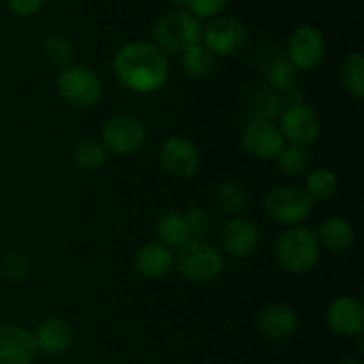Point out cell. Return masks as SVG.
<instances>
[{"label": "cell", "instance_id": "obj_24", "mask_svg": "<svg viewBox=\"0 0 364 364\" xmlns=\"http://www.w3.org/2000/svg\"><path fill=\"white\" fill-rule=\"evenodd\" d=\"M217 205L224 213L231 217H242L249 208V196L237 181H223L215 192Z\"/></svg>", "mask_w": 364, "mask_h": 364}, {"label": "cell", "instance_id": "obj_22", "mask_svg": "<svg viewBox=\"0 0 364 364\" xmlns=\"http://www.w3.org/2000/svg\"><path fill=\"white\" fill-rule=\"evenodd\" d=\"M340 78L345 91L354 100L364 98V55L363 52H350L341 59Z\"/></svg>", "mask_w": 364, "mask_h": 364}, {"label": "cell", "instance_id": "obj_27", "mask_svg": "<svg viewBox=\"0 0 364 364\" xmlns=\"http://www.w3.org/2000/svg\"><path fill=\"white\" fill-rule=\"evenodd\" d=\"M306 194L313 201H327L333 198L338 191V178L327 167H320L309 173L308 181H306Z\"/></svg>", "mask_w": 364, "mask_h": 364}, {"label": "cell", "instance_id": "obj_11", "mask_svg": "<svg viewBox=\"0 0 364 364\" xmlns=\"http://www.w3.org/2000/svg\"><path fill=\"white\" fill-rule=\"evenodd\" d=\"M242 148L256 160H276L284 142L279 127L274 121L251 119L240 135Z\"/></svg>", "mask_w": 364, "mask_h": 364}, {"label": "cell", "instance_id": "obj_14", "mask_svg": "<svg viewBox=\"0 0 364 364\" xmlns=\"http://www.w3.org/2000/svg\"><path fill=\"white\" fill-rule=\"evenodd\" d=\"M327 327L341 338H352L363 333L364 308L350 295L334 299L326 311Z\"/></svg>", "mask_w": 364, "mask_h": 364}, {"label": "cell", "instance_id": "obj_26", "mask_svg": "<svg viewBox=\"0 0 364 364\" xmlns=\"http://www.w3.org/2000/svg\"><path fill=\"white\" fill-rule=\"evenodd\" d=\"M107 149L103 148L102 142L85 139L80 141L73 149V162L80 171L91 173V171L100 169L107 160Z\"/></svg>", "mask_w": 364, "mask_h": 364}, {"label": "cell", "instance_id": "obj_2", "mask_svg": "<svg viewBox=\"0 0 364 364\" xmlns=\"http://www.w3.org/2000/svg\"><path fill=\"white\" fill-rule=\"evenodd\" d=\"M320 244L315 231L302 226L287 228L276 242V258L287 272L302 276L311 272L320 259Z\"/></svg>", "mask_w": 364, "mask_h": 364}, {"label": "cell", "instance_id": "obj_33", "mask_svg": "<svg viewBox=\"0 0 364 364\" xmlns=\"http://www.w3.org/2000/svg\"><path fill=\"white\" fill-rule=\"evenodd\" d=\"M45 2L46 0H7V6H9L11 13H14L16 16L28 18L39 13Z\"/></svg>", "mask_w": 364, "mask_h": 364}, {"label": "cell", "instance_id": "obj_35", "mask_svg": "<svg viewBox=\"0 0 364 364\" xmlns=\"http://www.w3.org/2000/svg\"><path fill=\"white\" fill-rule=\"evenodd\" d=\"M167 2H171V4H173V6H176V7L185 6V0H167Z\"/></svg>", "mask_w": 364, "mask_h": 364}, {"label": "cell", "instance_id": "obj_18", "mask_svg": "<svg viewBox=\"0 0 364 364\" xmlns=\"http://www.w3.org/2000/svg\"><path fill=\"white\" fill-rule=\"evenodd\" d=\"M134 265L146 279H162L174 269V252L162 242H148L137 251Z\"/></svg>", "mask_w": 364, "mask_h": 364}, {"label": "cell", "instance_id": "obj_13", "mask_svg": "<svg viewBox=\"0 0 364 364\" xmlns=\"http://www.w3.org/2000/svg\"><path fill=\"white\" fill-rule=\"evenodd\" d=\"M223 251L235 259H245L255 255L259 244V230L247 217H233L220 231Z\"/></svg>", "mask_w": 364, "mask_h": 364}, {"label": "cell", "instance_id": "obj_6", "mask_svg": "<svg viewBox=\"0 0 364 364\" xmlns=\"http://www.w3.org/2000/svg\"><path fill=\"white\" fill-rule=\"evenodd\" d=\"M148 139V128L132 114L114 116L103 124L102 144L107 153L116 156H130L141 151Z\"/></svg>", "mask_w": 364, "mask_h": 364}, {"label": "cell", "instance_id": "obj_31", "mask_svg": "<svg viewBox=\"0 0 364 364\" xmlns=\"http://www.w3.org/2000/svg\"><path fill=\"white\" fill-rule=\"evenodd\" d=\"M230 0H185V7L198 20H213L220 16Z\"/></svg>", "mask_w": 364, "mask_h": 364}, {"label": "cell", "instance_id": "obj_36", "mask_svg": "<svg viewBox=\"0 0 364 364\" xmlns=\"http://www.w3.org/2000/svg\"><path fill=\"white\" fill-rule=\"evenodd\" d=\"M358 2H363V0H358Z\"/></svg>", "mask_w": 364, "mask_h": 364}, {"label": "cell", "instance_id": "obj_32", "mask_svg": "<svg viewBox=\"0 0 364 364\" xmlns=\"http://www.w3.org/2000/svg\"><path fill=\"white\" fill-rule=\"evenodd\" d=\"M192 238H203L210 230V215L201 206H192L183 213Z\"/></svg>", "mask_w": 364, "mask_h": 364}, {"label": "cell", "instance_id": "obj_7", "mask_svg": "<svg viewBox=\"0 0 364 364\" xmlns=\"http://www.w3.org/2000/svg\"><path fill=\"white\" fill-rule=\"evenodd\" d=\"M267 215L281 226H297L304 223L313 210V199L299 187H277L263 201Z\"/></svg>", "mask_w": 364, "mask_h": 364}, {"label": "cell", "instance_id": "obj_15", "mask_svg": "<svg viewBox=\"0 0 364 364\" xmlns=\"http://www.w3.org/2000/svg\"><path fill=\"white\" fill-rule=\"evenodd\" d=\"M36 355L38 350L31 331L16 323L0 326V364H32Z\"/></svg>", "mask_w": 364, "mask_h": 364}, {"label": "cell", "instance_id": "obj_25", "mask_svg": "<svg viewBox=\"0 0 364 364\" xmlns=\"http://www.w3.org/2000/svg\"><path fill=\"white\" fill-rule=\"evenodd\" d=\"M267 82H269L270 89L276 92H287L295 87L299 78V71L287 57H277L272 63L267 66L265 70Z\"/></svg>", "mask_w": 364, "mask_h": 364}, {"label": "cell", "instance_id": "obj_5", "mask_svg": "<svg viewBox=\"0 0 364 364\" xmlns=\"http://www.w3.org/2000/svg\"><path fill=\"white\" fill-rule=\"evenodd\" d=\"M57 92L66 103L80 109H89L102 102L103 82L91 68L71 66L64 68L57 75Z\"/></svg>", "mask_w": 364, "mask_h": 364}, {"label": "cell", "instance_id": "obj_21", "mask_svg": "<svg viewBox=\"0 0 364 364\" xmlns=\"http://www.w3.org/2000/svg\"><path fill=\"white\" fill-rule=\"evenodd\" d=\"M247 105L252 119L274 121V123H276V119H279L281 112L284 109L283 96L279 92L272 91L270 87L252 91L247 98Z\"/></svg>", "mask_w": 364, "mask_h": 364}, {"label": "cell", "instance_id": "obj_17", "mask_svg": "<svg viewBox=\"0 0 364 364\" xmlns=\"http://www.w3.org/2000/svg\"><path fill=\"white\" fill-rule=\"evenodd\" d=\"M258 329L272 341H283L294 336L299 329V316L290 306L272 304L258 315Z\"/></svg>", "mask_w": 364, "mask_h": 364}, {"label": "cell", "instance_id": "obj_3", "mask_svg": "<svg viewBox=\"0 0 364 364\" xmlns=\"http://www.w3.org/2000/svg\"><path fill=\"white\" fill-rule=\"evenodd\" d=\"M203 25L188 11L176 9L162 14L153 25V45L164 53L176 55L201 41Z\"/></svg>", "mask_w": 364, "mask_h": 364}, {"label": "cell", "instance_id": "obj_20", "mask_svg": "<svg viewBox=\"0 0 364 364\" xmlns=\"http://www.w3.org/2000/svg\"><path fill=\"white\" fill-rule=\"evenodd\" d=\"M181 66L192 80H205L215 70V55L199 41L181 52Z\"/></svg>", "mask_w": 364, "mask_h": 364}, {"label": "cell", "instance_id": "obj_23", "mask_svg": "<svg viewBox=\"0 0 364 364\" xmlns=\"http://www.w3.org/2000/svg\"><path fill=\"white\" fill-rule=\"evenodd\" d=\"M156 235L160 242L167 247H181L191 240V231H188L185 215L180 212H167L156 223Z\"/></svg>", "mask_w": 364, "mask_h": 364}, {"label": "cell", "instance_id": "obj_19", "mask_svg": "<svg viewBox=\"0 0 364 364\" xmlns=\"http://www.w3.org/2000/svg\"><path fill=\"white\" fill-rule=\"evenodd\" d=\"M315 235L320 247L333 252L347 251L355 240L354 226L345 217H329V219L320 224Z\"/></svg>", "mask_w": 364, "mask_h": 364}, {"label": "cell", "instance_id": "obj_12", "mask_svg": "<svg viewBox=\"0 0 364 364\" xmlns=\"http://www.w3.org/2000/svg\"><path fill=\"white\" fill-rule=\"evenodd\" d=\"M159 160L166 173L178 178L194 176L201 166L198 146L191 139L181 135H173L162 142L159 149Z\"/></svg>", "mask_w": 364, "mask_h": 364}, {"label": "cell", "instance_id": "obj_1", "mask_svg": "<svg viewBox=\"0 0 364 364\" xmlns=\"http://www.w3.org/2000/svg\"><path fill=\"white\" fill-rule=\"evenodd\" d=\"M117 80L137 95L160 91L169 80V60L156 45L149 41H132L121 46L112 60Z\"/></svg>", "mask_w": 364, "mask_h": 364}, {"label": "cell", "instance_id": "obj_8", "mask_svg": "<svg viewBox=\"0 0 364 364\" xmlns=\"http://www.w3.org/2000/svg\"><path fill=\"white\" fill-rule=\"evenodd\" d=\"M279 130L283 134L284 142L295 146L315 144L322 132V121L318 112L308 103H295V105H284L279 116Z\"/></svg>", "mask_w": 364, "mask_h": 364}, {"label": "cell", "instance_id": "obj_30", "mask_svg": "<svg viewBox=\"0 0 364 364\" xmlns=\"http://www.w3.org/2000/svg\"><path fill=\"white\" fill-rule=\"evenodd\" d=\"M31 270V263H28L27 256L21 252H9L0 262V276L7 277L11 281H20Z\"/></svg>", "mask_w": 364, "mask_h": 364}, {"label": "cell", "instance_id": "obj_29", "mask_svg": "<svg viewBox=\"0 0 364 364\" xmlns=\"http://www.w3.org/2000/svg\"><path fill=\"white\" fill-rule=\"evenodd\" d=\"M43 52H45L46 60H48L52 66L59 68V70L71 66V60H73L75 55L71 41L66 36L60 34L48 36V38L45 39V45H43Z\"/></svg>", "mask_w": 364, "mask_h": 364}, {"label": "cell", "instance_id": "obj_4", "mask_svg": "<svg viewBox=\"0 0 364 364\" xmlns=\"http://www.w3.org/2000/svg\"><path fill=\"white\" fill-rule=\"evenodd\" d=\"M174 267L192 283H210L224 269L223 252L203 238H191L174 252Z\"/></svg>", "mask_w": 364, "mask_h": 364}, {"label": "cell", "instance_id": "obj_9", "mask_svg": "<svg viewBox=\"0 0 364 364\" xmlns=\"http://www.w3.org/2000/svg\"><path fill=\"white\" fill-rule=\"evenodd\" d=\"M201 43L215 57H233L247 43V28L233 16H217L203 27Z\"/></svg>", "mask_w": 364, "mask_h": 364}, {"label": "cell", "instance_id": "obj_28", "mask_svg": "<svg viewBox=\"0 0 364 364\" xmlns=\"http://www.w3.org/2000/svg\"><path fill=\"white\" fill-rule=\"evenodd\" d=\"M277 167L287 176H299L309 166V151L304 146L284 144L279 155L276 156Z\"/></svg>", "mask_w": 364, "mask_h": 364}, {"label": "cell", "instance_id": "obj_10", "mask_svg": "<svg viewBox=\"0 0 364 364\" xmlns=\"http://www.w3.org/2000/svg\"><path fill=\"white\" fill-rule=\"evenodd\" d=\"M287 57L297 71H313L326 57V38L313 25H301L287 41Z\"/></svg>", "mask_w": 364, "mask_h": 364}, {"label": "cell", "instance_id": "obj_34", "mask_svg": "<svg viewBox=\"0 0 364 364\" xmlns=\"http://www.w3.org/2000/svg\"><path fill=\"white\" fill-rule=\"evenodd\" d=\"M338 364H363V363L359 361L358 358H354V355H345V358L340 359V363Z\"/></svg>", "mask_w": 364, "mask_h": 364}, {"label": "cell", "instance_id": "obj_16", "mask_svg": "<svg viewBox=\"0 0 364 364\" xmlns=\"http://www.w3.org/2000/svg\"><path fill=\"white\" fill-rule=\"evenodd\" d=\"M36 350L45 355H60L70 348L73 340V331L70 323L59 316H52L38 323L32 333Z\"/></svg>", "mask_w": 364, "mask_h": 364}]
</instances>
